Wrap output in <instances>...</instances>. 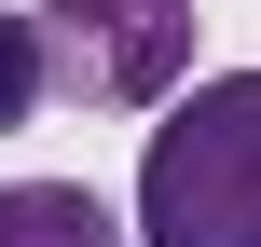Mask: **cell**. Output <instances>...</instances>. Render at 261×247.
Listing matches in <instances>:
<instances>
[{"mask_svg": "<svg viewBox=\"0 0 261 247\" xmlns=\"http://www.w3.org/2000/svg\"><path fill=\"white\" fill-rule=\"evenodd\" d=\"M138 234L151 247H261V69L193 83L179 124H151Z\"/></svg>", "mask_w": 261, "mask_h": 247, "instance_id": "6da1fadb", "label": "cell"}, {"mask_svg": "<svg viewBox=\"0 0 261 247\" xmlns=\"http://www.w3.org/2000/svg\"><path fill=\"white\" fill-rule=\"evenodd\" d=\"M41 69L96 110H151L193 69V0H41Z\"/></svg>", "mask_w": 261, "mask_h": 247, "instance_id": "7a4b0ae2", "label": "cell"}, {"mask_svg": "<svg viewBox=\"0 0 261 247\" xmlns=\"http://www.w3.org/2000/svg\"><path fill=\"white\" fill-rule=\"evenodd\" d=\"M0 247H124V234H110V206L83 179H14L0 193Z\"/></svg>", "mask_w": 261, "mask_h": 247, "instance_id": "3957f363", "label": "cell"}, {"mask_svg": "<svg viewBox=\"0 0 261 247\" xmlns=\"http://www.w3.org/2000/svg\"><path fill=\"white\" fill-rule=\"evenodd\" d=\"M41 83H55V69H41V28H28V14H0V138L41 110Z\"/></svg>", "mask_w": 261, "mask_h": 247, "instance_id": "277c9868", "label": "cell"}]
</instances>
